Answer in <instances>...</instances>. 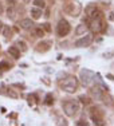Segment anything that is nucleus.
<instances>
[{"mask_svg": "<svg viewBox=\"0 0 114 126\" xmlns=\"http://www.w3.org/2000/svg\"><path fill=\"white\" fill-rule=\"evenodd\" d=\"M63 110H65V114L67 117H74L79 111V103L77 101H67L63 105Z\"/></svg>", "mask_w": 114, "mask_h": 126, "instance_id": "7ed1b4c3", "label": "nucleus"}, {"mask_svg": "<svg viewBox=\"0 0 114 126\" xmlns=\"http://www.w3.org/2000/svg\"><path fill=\"white\" fill-rule=\"evenodd\" d=\"M70 30H71V27H70V23L66 19L59 20L58 26H56V34H58V36H66V35H68Z\"/></svg>", "mask_w": 114, "mask_h": 126, "instance_id": "20e7f679", "label": "nucleus"}, {"mask_svg": "<svg viewBox=\"0 0 114 126\" xmlns=\"http://www.w3.org/2000/svg\"><path fill=\"white\" fill-rule=\"evenodd\" d=\"M90 115H91V119H93V122H94L95 125H103V121H102V117L101 115H98V113H97V109L95 107H93L91 110H90Z\"/></svg>", "mask_w": 114, "mask_h": 126, "instance_id": "0eeeda50", "label": "nucleus"}, {"mask_svg": "<svg viewBox=\"0 0 114 126\" xmlns=\"http://www.w3.org/2000/svg\"><path fill=\"white\" fill-rule=\"evenodd\" d=\"M87 31H89V27L86 24H79L77 27V30H75V34L77 35H85Z\"/></svg>", "mask_w": 114, "mask_h": 126, "instance_id": "9b49d317", "label": "nucleus"}, {"mask_svg": "<svg viewBox=\"0 0 114 126\" xmlns=\"http://www.w3.org/2000/svg\"><path fill=\"white\" fill-rule=\"evenodd\" d=\"M8 54H10V55L12 56L14 59H19V56H20V50L17 48V47L12 46V47H10V48H8Z\"/></svg>", "mask_w": 114, "mask_h": 126, "instance_id": "1a4fd4ad", "label": "nucleus"}, {"mask_svg": "<svg viewBox=\"0 0 114 126\" xmlns=\"http://www.w3.org/2000/svg\"><path fill=\"white\" fill-rule=\"evenodd\" d=\"M7 3H8V5H10V7H14V5H15L14 0H7Z\"/></svg>", "mask_w": 114, "mask_h": 126, "instance_id": "412c9836", "label": "nucleus"}, {"mask_svg": "<svg viewBox=\"0 0 114 126\" xmlns=\"http://www.w3.org/2000/svg\"><path fill=\"white\" fill-rule=\"evenodd\" d=\"M78 125H86V122H83V121H79V122H78Z\"/></svg>", "mask_w": 114, "mask_h": 126, "instance_id": "a878e982", "label": "nucleus"}, {"mask_svg": "<svg viewBox=\"0 0 114 126\" xmlns=\"http://www.w3.org/2000/svg\"><path fill=\"white\" fill-rule=\"evenodd\" d=\"M90 28L94 32H101L105 28V23H103V14L98 11L94 16L90 19Z\"/></svg>", "mask_w": 114, "mask_h": 126, "instance_id": "f257e3e1", "label": "nucleus"}, {"mask_svg": "<svg viewBox=\"0 0 114 126\" xmlns=\"http://www.w3.org/2000/svg\"><path fill=\"white\" fill-rule=\"evenodd\" d=\"M109 17H110V20H114V14H110Z\"/></svg>", "mask_w": 114, "mask_h": 126, "instance_id": "393cba45", "label": "nucleus"}, {"mask_svg": "<svg viewBox=\"0 0 114 126\" xmlns=\"http://www.w3.org/2000/svg\"><path fill=\"white\" fill-rule=\"evenodd\" d=\"M43 27H44V30H46V31H50V24H49V23H46V24H43Z\"/></svg>", "mask_w": 114, "mask_h": 126, "instance_id": "4be33fe9", "label": "nucleus"}, {"mask_svg": "<svg viewBox=\"0 0 114 126\" xmlns=\"http://www.w3.org/2000/svg\"><path fill=\"white\" fill-rule=\"evenodd\" d=\"M4 12V8H3V4H0V15Z\"/></svg>", "mask_w": 114, "mask_h": 126, "instance_id": "5701e85b", "label": "nucleus"}, {"mask_svg": "<svg viewBox=\"0 0 114 126\" xmlns=\"http://www.w3.org/2000/svg\"><path fill=\"white\" fill-rule=\"evenodd\" d=\"M16 47H17L19 50H22V51H26V50H27V44H26L23 40H17V43H16Z\"/></svg>", "mask_w": 114, "mask_h": 126, "instance_id": "4468645a", "label": "nucleus"}, {"mask_svg": "<svg viewBox=\"0 0 114 126\" xmlns=\"http://www.w3.org/2000/svg\"><path fill=\"white\" fill-rule=\"evenodd\" d=\"M8 68H10V64H8L7 62H1V63H0V71H1V70H8Z\"/></svg>", "mask_w": 114, "mask_h": 126, "instance_id": "6ab92c4d", "label": "nucleus"}, {"mask_svg": "<svg viewBox=\"0 0 114 126\" xmlns=\"http://www.w3.org/2000/svg\"><path fill=\"white\" fill-rule=\"evenodd\" d=\"M91 42H93V35L91 34H86L85 36H82L81 39H78V40L75 42V47H78V48L87 47Z\"/></svg>", "mask_w": 114, "mask_h": 126, "instance_id": "39448f33", "label": "nucleus"}, {"mask_svg": "<svg viewBox=\"0 0 114 126\" xmlns=\"http://www.w3.org/2000/svg\"><path fill=\"white\" fill-rule=\"evenodd\" d=\"M3 27H4V24H3V23H1V22H0V32H1V31H3Z\"/></svg>", "mask_w": 114, "mask_h": 126, "instance_id": "b1692460", "label": "nucleus"}, {"mask_svg": "<svg viewBox=\"0 0 114 126\" xmlns=\"http://www.w3.org/2000/svg\"><path fill=\"white\" fill-rule=\"evenodd\" d=\"M79 99H81V102H82V103H85V105L90 103V99H89L87 97H85V95H81V97H79Z\"/></svg>", "mask_w": 114, "mask_h": 126, "instance_id": "aec40b11", "label": "nucleus"}, {"mask_svg": "<svg viewBox=\"0 0 114 126\" xmlns=\"http://www.w3.org/2000/svg\"><path fill=\"white\" fill-rule=\"evenodd\" d=\"M62 90H65L66 93H74L78 89V79L75 77H67L63 82L61 83Z\"/></svg>", "mask_w": 114, "mask_h": 126, "instance_id": "f03ea898", "label": "nucleus"}, {"mask_svg": "<svg viewBox=\"0 0 114 126\" xmlns=\"http://www.w3.org/2000/svg\"><path fill=\"white\" fill-rule=\"evenodd\" d=\"M54 103V98L51 94H47L46 95V105H49V106H51V105Z\"/></svg>", "mask_w": 114, "mask_h": 126, "instance_id": "dca6fc26", "label": "nucleus"}, {"mask_svg": "<svg viewBox=\"0 0 114 126\" xmlns=\"http://www.w3.org/2000/svg\"><path fill=\"white\" fill-rule=\"evenodd\" d=\"M3 28H4V30H3V35H4V36L5 38H8V35H10L11 34V30H10V27H8V26H5V27H3Z\"/></svg>", "mask_w": 114, "mask_h": 126, "instance_id": "a211bd4d", "label": "nucleus"}, {"mask_svg": "<svg viewBox=\"0 0 114 126\" xmlns=\"http://www.w3.org/2000/svg\"><path fill=\"white\" fill-rule=\"evenodd\" d=\"M31 16L32 19H39L42 16V8H31Z\"/></svg>", "mask_w": 114, "mask_h": 126, "instance_id": "f8f14e48", "label": "nucleus"}, {"mask_svg": "<svg viewBox=\"0 0 114 126\" xmlns=\"http://www.w3.org/2000/svg\"><path fill=\"white\" fill-rule=\"evenodd\" d=\"M34 4H35V7L42 8V10L46 7V1H44V0H34Z\"/></svg>", "mask_w": 114, "mask_h": 126, "instance_id": "ddd939ff", "label": "nucleus"}, {"mask_svg": "<svg viewBox=\"0 0 114 126\" xmlns=\"http://www.w3.org/2000/svg\"><path fill=\"white\" fill-rule=\"evenodd\" d=\"M7 14H8V17H11V19H15V15H16V12H15L14 7H8Z\"/></svg>", "mask_w": 114, "mask_h": 126, "instance_id": "2eb2a0df", "label": "nucleus"}, {"mask_svg": "<svg viewBox=\"0 0 114 126\" xmlns=\"http://www.w3.org/2000/svg\"><path fill=\"white\" fill-rule=\"evenodd\" d=\"M35 35L36 36H39V38H42L44 35V31L42 30V27H39V28H35Z\"/></svg>", "mask_w": 114, "mask_h": 126, "instance_id": "f3484780", "label": "nucleus"}, {"mask_svg": "<svg viewBox=\"0 0 114 126\" xmlns=\"http://www.w3.org/2000/svg\"><path fill=\"white\" fill-rule=\"evenodd\" d=\"M81 78H82L83 85L89 86L90 83L93 82V79H94V73H93V71H89V70H83L82 73H81Z\"/></svg>", "mask_w": 114, "mask_h": 126, "instance_id": "423d86ee", "label": "nucleus"}, {"mask_svg": "<svg viewBox=\"0 0 114 126\" xmlns=\"http://www.w3.org/2000/svg\"><path fill=\"white\" fill-rule=\"evenodd\" d=\"M85 12H86V15H87V17H89V19H91V17H93L95 14L98 12V8L95 7V5L90 4V5H87V7H86Z\"/></svg>", "mask_w": 114, "mask_h": 126, "instance_id": "6e6552de", "label": "nucleus"}, {"mask_svg": "<svg viewBox=\"0 0 114 126\" xmlns=\"http://www.w3.org/2000/svg\"><path fill=\"white\" fill-rule=\"evenodd\" d=\"M32 26H34V23H32L31 19H23L20 22V27L23 30H30V28H32Z\"/></svg>", "mask_w": 114, "mask_h": 126, "instance_id": "9d476101", "label": "nucleus"}]
</instances>
